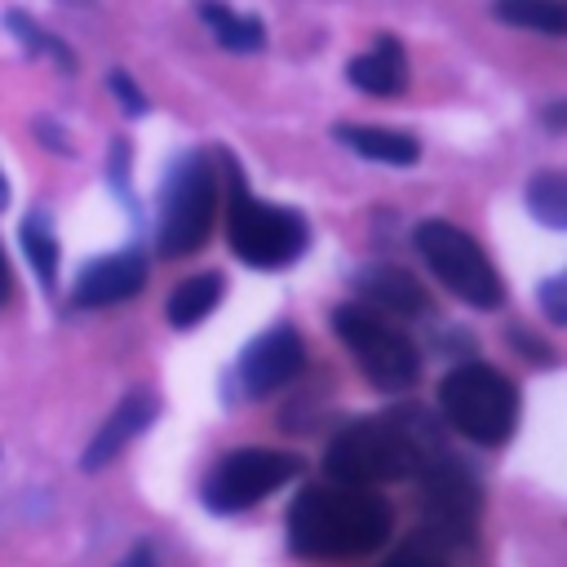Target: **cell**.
<instances>
[{
  "label": "cell",
  "instance_id": "1",
  "mask_svg": "<svg viewBox=\"0 0 567 567\" xmlns=\"http://www.w3.org/2000/svg\"><path fill=\"white\" fill-rule=\"evenodd\" d=\"M390 505L359 483L306 487L288 509V540L301 558H363L390 540Z\"/></svg>",
  "mask_w": 567,
  "mask_h": 567
},
{
  "label": "cell",
  "instance_id": "2",
  "mask_svg": "<svg viewBox=\"0 0 567 567\" xmlns=\"http://www.w3.org/2000/svg\"><path fill=\"white\" fill-rule=\"evenodd\" d=\"M425 416L421 412H394V416H363L346 425L328 443V474L337 483H403L430 465V443H425Z\"/></svg>",
  "mask_w": 567,
  "mask_h": 567
},
{
  "label": "cell",
  "instance_id": "3",
  "mask_svg": "<svg viewBox=\"0 0 567 567\" xmlns=\"http://www.w3.org/2000/svg\"><path fill=\"white\" fill-rule=\"evenodd\" d=\"M439 403L452 430L478 447H501L518 425V390L505 372L487 363H461L443 377Z\"/></svg>",
  "mask_w": 567,
  "mask_h": 567
},
{
  "label": "cell",
  "instance_id": "4",
  "mask_svg": "<svg viewBox=\"0 0 567 567\" xmlns=\"http://www.w3.org/2000/svg\"><path fill=\"white\" fill-rule=\"evenodd\" d=\"M332 328L346 341V350L354 354L359 372L377 385V390H412L421 377V350L416 341L390 323V315L372 310V306H337L332 310Z\"/></svg>",
  "mask_w": 567,
  "mask_h": 567
},
{
  "label": "cell",
  "instance_id": "5",
  "mask_svg": "<svg viewBox=\"0 0 567 567\" xmlns=\"http://www.w3.org/2000/svg\"><path fill=\"white\" fill-rule=\"evenodd\" d=\"M217 208V168L204 151H186L159 195V252L164 257H190L204 248L213 230Z\"/></svg>",
  "mask_w": 567,
  "mask_h": 567
},
{
  "label": "cell",
  "instance_id": "6",
  "mask_svg": "<svg viewBox=\"0 0 567 567\" xmlns=\"http://www.w3.org/2000/svg\"><path fill=\"white\" fill-rule=\"evenodd\" d=\"M412 244L425 257V266L434 270V279L447 292H456L461 301H470L478 310H492V306L505 301V288H501L496 266L487 261V252L478 248V239L465 235L461 226L430 217V221H421L412 230Z\"/></svg>",
  "mask_w": 567,
  "mask_h": 567
},
{
  "label": "cell",
  "instance_id": "7",
  "mask_svg": "<svg viewBox=\"0 0 567 567\" xmlns=\"http://www.w3.org/2000/svg\"><path fill=\"white\" fill-rule=\"evenodd\" d=\"M226 235H230V248L257 266V270H275V266H288L306 252V239H310V226L297 208H279V204H266L257 195H248L239 182H235V195H230V221H226Z\"/></svg>",
  "mask_w": 567,
  "mask_h": 567
},
{
  "label": "cell",
  "instance_id": "8",
  "mask_svg": "<svg viewBox=\"0 0 567 567\" xmlns=\"http://www.w3.org/2000/svg\"><path fill=\"white\" fill-rule=\"evenodd\" d=\"M301 461L288 452H270V447H239L226 452L213 474L204 478V505L217 514H235L257 505L261 496H270L275 487H284L288 478H297Z\"/></svg>",
  "mask_w": 567,
  "mask_h": 567
},
{
  "label": "cell",
  "instance_id": "9",
  "mask_svg": "<svg viewBox=\"0 0 567 567\" xmlns=\"http://www.w3.org/2000/svg\"><path fill=\"white\" fill-rule=\"evenodd\" d=\"M478 518V483L456 470L447 456L421 470V540L430 545H461L474 536Z\"/></svg>",
  "mask_w": 567,
  "mask_h": 567
},
{
  "label": "cell",
  "instance_id": "10",
  "mask_svg": "<svg viewBox=\"0 0 567 567\" xmlns=\"http://www.w3.org/2000/svg\"><path fill=\"white\" fill-rule=\"evenodd\" d=\"M306 363V346L297 337V328L279 323V328H266L257 341H248V350L239 354V381H244V394L248 399H266L270 390L288 385Z\"/></svg>",
  "mask_w": 567,
  "mask_h": 567
},
{
  "label": "cell",
  "instance_id": "11",
  "mask_svg": "<svg viewBox=\"0 0 567 567\" xmlns=\"http://www.w3.org/2000/svg\"><path fill=\"white\" fill-rule=\"evenodd\" d=\"M146 284V261L142 252L124 248V252H111V257H97L80 270L75 288H71V301L75 306H115V301H128L137 297Z\"/></svg>",
  "mask_w": 567,
  "mask_h": 567
},
{
  "label": "cell",
  "instance_id": "12",
  "mask_svg": "<svg viewBox=\"0 0 567 567\" xmlns=\"http://www.w3.org/2000/svg\"><path fill=\"white\" fill-rule=\"evenodd\" d=\"M155 394H146V390H133V394H124L120 403H115V412L102 421V430L93 434V443L84 447V470H102V465H111L151 421H155Z\"/></svg>",
  "mask_w": 567,
  "mask_h": 567
},
{
  "label": "cell",
  "instance_id": "13",
  "mask_svg": "<svg viewBox=\"0 0 567 567\" xmlns=\"http://www.w3.org/2000/svg\"><path fill=\"white\" fill-rule=\"evenodd\" d=\"M354 288L363 292V301H372V310L394 315V319H416V315L430 310L425 288H421L403 266H390V261L363 266V270L354 275Z\"/></svg>",
  "mask_w": 567,
  "mask_h": 567
},
{
  "label": "cell",
  "instance_id": "14",
  "mask_svg": "<svg viewBox=\"0 0 567 567\" xmlns=\"http://www.w3.org/2000/svg\"><path fill=\"white\" fill-rule=\"evenodd\" d=\"M346 71H350V84L363 89V93H372V97H394V93H403V84H408V58H403V44L390 40V35H381L368 53L350 58Z\"/></svg>",
  "mask_w": 567,
  "mask_h": 567
},
{
  "label": "cell",
  "instance_id": "15",
  "mask_svg": "<svg viewBox=\"0 0 567 567\" xmlns=\"http://www.w3.org/2000/svg\"><path fill=\"white\" fill-rule=\"evenodd\" d=\"M337 137H341V142H346L354 155L377 159V164H394V168H403V164H416V159H421V142H416L412 133H403V128L337 124Z\"/></svg>",
  "mask_w": 567,
  "mask_h": 567
},
{
  "label": "cell",
  "instance_id": "16",
  "mask_svg": "<svg viewBox=\"0 0 567 567\" xmlns=\"http://www.w3.org/2000/svg\"><path fill=\"white\" fill-rule=\"evenodd\" d=\"M221 288H226V279H221L217 270L182 279V284L173 288V297H168V323H173V328H195V323L221 301Z\"/></svg>",
  "mask_w": 567,
  "mask_h": 567
},
{
  "label": "cell",
  "instance_id": "17",
  "mask_svg": "<svg viewBox=\"0 0 567 567\" xmlns=\"http://www.w3.org/2000/svg\"><path fill=\"white\" fill-rule=\"evenodd\" d=\"M199 18L213 27L217 44H226V49H235V53H252V49L266 44V27H261L257 18H248V13H230V9L217 4V0H199Z\"/></svg>",
  "mask_w": 567,
  "mask_h": 567
},
{
  "label": "cell",
  "instance_id": "18",
  "mask_svg": "<svg viewBox=\"0 0 567 567\" xmlns=\"http://www.w3.org/2000/svg\"><path fill=\"white\" fill-rule=\"evenodd\" d=\"M492 13L509 27H523V31H545V35L567 31L563 0H492Z\"/></svg>",
  "mask_w": 567,
  "mask_h": 567
},
{
  "label": "cell",
  "instance_id": "19",
  "mask_svg": "<svg viewBox=\"0 0 567 567\" xmlns=\"http://www.w3.org/2000/svg\"><path fill=\"white\" fill-rule=\"evenodd\" d=\"M22 248H27V261L40 279L44 292L58 288V239H53V221L44 213H31L22 221Z\"/></svg>",
  "mask_w": 567,
  "mask_h": 567
},
{
  "label": "cell",
  "instance_id": "20",
  "mask_svg": "<svg viewBox=\"0 0 567 567\" xmlns=\"http://www.w3.org/2000/svg\"><path fill=\"white\" fill-rule=\"evenodd\" d=\"M4 22H9V31L18 35V44H22L27 53H49L62 71H75V53H71L58 35H49L40 22H31V18H27V13H18V9H13V13H4Z\"/></svg>",
  "mask_w": 567,
  "mask_h": 567
},
{
  "label": "cell",
  "instance_id": "21",
  "mask_svg": "<svg viewBox=\"0 0 567 567\" xmlns=\"http://www.w3.org/2000/svg\"><path fill=\"white\" fill-rule=\"evenodd\" d=\"M527 208L545 221V226H567V186L558 173H536L527 182Z\"/></svg>",
  "mask_w": 567,
  "mask_h": 567
},
{
  "label": "cell",
  "instance_id": "22",
  "mask_svg": "<svg viewBox=\"0 0 567 567\" xmlns=\"http://www.w3.org/2000/svg\"><path fill=\"white\" fill-rule=\"evenodd\" d=\"M106 84H111V93L124 102V111H128V115H142V111H146V97L137 93V84H133L124 71H111V80H106Z\"/></svg>",
  "mask_w": 567,
  "mask_h": 567
},
{
  "label": "cell",
  "instance_id": "23",
  "mask_svg": "<svg viewBox=\"0 0 567 567\" xmlns=\"http://www.w3.org/2000/svg\"><path fill=\"white\" fill-rule=\"evenodd\" d=\"M545 315H549L554 323L567 319V310H563V279H545Z\"/></svg>",
  "mask_w": 567,
  "mask_h": 567
},
{
  "label": "cell",
  "instance_id": "24",
  "mask_svg": "<svg viewBox=\"0 0 567 567\" xmlns=\"http://www.w3.org/2000/svg\"><path fill=\"white\" fill-rule=\"evenodd\" d=\"M13 297V270H9V261H4V252H0V306Z\"/></svg>",
  "mask_w": 567,
  "mask_h": 567
},
{
  "label": "cell",
  "instance_id": "25",
  "mask_svg": "<svg viewBox=\"0 0 567 567\" xmlns=\"http://www.w3.org/2000/svg\"><path fill=\"white\" fill-rule=\"evenodd\" d=\"M124 567H155V558H151V549H146V545H137V549L124 558Z\"/></svg>",
  "mask_w": 567,
  "mask_h": 567
},
{
  "label": "cell",
  "instance_id": "26",
  "mask_svg": "<svg viewBox=\"0 0 567 567\" xmlns=\"http://www.w3.org/2000/svg\"><path fill=\"white\" fill-rule=\"evenodd\" d=\"M9 199V186H4V173H0V204Z\"/></svg>",
  "mask_w": 567,
  "mask_h": 567
}]
</instances>
